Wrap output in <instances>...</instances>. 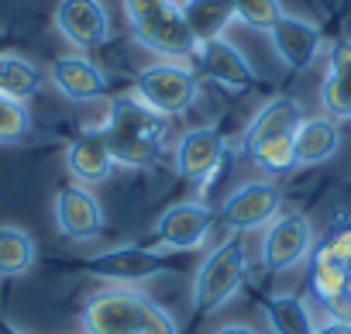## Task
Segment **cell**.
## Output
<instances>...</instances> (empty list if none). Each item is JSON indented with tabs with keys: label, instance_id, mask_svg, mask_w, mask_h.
I'll list each match as a JSON object with an SVG mask.
<instances>
[{
	"label": "cell",
	"instance_id": "1",
	"mask_svg": "<svg viewBox=\"0 0 351 334\" xmlns=\"http://www.w3.org/2000/svg\"><path fill=\"white\" fill-rule=\"evenodd\" d=\"M100 131H104L114 165L145 169L165 148L169 117H162L158 110L141 104L134 93H124V97L110 100V110H107V121L100 124Z\"/></svg>",
	"mask_w": 351,
	"mask_h": 334
},
{
	"label": "cell",
	"instance_id": "2",
	"mask_svg": "<svg viewBox=\"0 0 351 334\" xmlns=\"http://www.w3.org/2000/svg\"><path fill=\"white\" fill-rule=\"evenodd\" d=\"M245 276H248V252L238 235L210 248L193 276V317H210L214 310L231 303V296L245 286Z\"/></svg>",
	"mask_w": 351,
	"mask_h": 334
},
{
	"label": "cell",
	"instance_id": "3",
	"mask_svg": "<svg viewBox=\"0 0 351 334\" xmlns=\"http://www.w3.org/2000/svg\"><path fill=\"white\" fill-rule=\"evenodd\" d=\"M128 21L131 35L138 45L162 59H186L193 56L197 42L183 21V11L176 0H155V4H128Z\"/></svg>",
	"mask_w": 351,
	"mask_h": 334
},
{
	"label": "cell",
	"instance_id": "4",
	"mask_svg": "<svg viewBox=\"0 0 351 334\" xmlns=\"http://www.w3.org/2000/svg\"><path fill=\"white\" fill-rule=\"evenodd\" d=\"M80 269L110 283V286H138V283H148L162 272L183 269V252H158L148 245H121V248H104V252L83 259Z\"/></svg>",
	"mask_w": 351,
	"mask_h": 334
},
{
	"label": "cell",
	"instance_id": "5",
	"mask_svg": "<svg viewBox=\"0 0 351 334\" xmlns=\"http://www.w3.org/2000/svg\"><path fill=\"white\" fill-rule=\"evenodd\" d=\"M200 93L197 73L176 59H162L155 66H145L134 80V97L141 104H148L152 110H158L162 117L183 114L186 107H193Z\"/></svg>",
	"mask_w": 351,
	"mask_h": 334
},
{
	"label": "cell",
	"instance_id": "6",
	"mask_svg": "<svg viewBox=\"0 0 351 334\" xmlns=\"http://www.w3.org/2000/svg\"><path fill=\"white\" fill-rule=\"evenodd\" d=\"M148 303L138 286H107L83 303L80 320L86 334H141Z\"/></svg>",
	"mask_w": 351,
	"mask_h": 334
},
{
	"label": "cell",
	"instance_id": "7",
	"mask_svg": "<svg viewBox=\"0 0 351 334\" xmlns=\"http://www.w3.org/2000/svg\"><path fill=\"white\" fill-rule=\"evenodd\" d=\"M214 224H217V214L207 204H200V200L172 204V207H165L158 214V221L152 228V238H148V248H158V252H197L210 238Z\"/></svg>",
	"mask_w": 351,
	"mask_h": 334
},
{
	"label": "cell",
	"instance_id": "8",
	"mask_svg": "<svg viewBox=\"0 0 351 334\" xmlns=\"http://www.w3.org/2000/svg\"><path fill=\"white\" fill-rule=\"evenodd\" d=\"M279 211H282V190L269 180H255L228 193V200L217 211V221L228 224L234 235H245L269 228L279 217Z\"/></svg>",
	"mask_w": 351,
	"mask_h": 334
},
{
	"label": "cell",
	"instance_id": "9",
	"mask_svg": "<svg viewBox=\"0 0 351 334\" xmlns=\"http://www.w3.org/2000/svg\"><path fill=\"white\" fill-rule=\"evenodd\" d=\"M313 255V228L303 214H279L262 235V265L269 272H286Z\"/></svg>",
	"mask_w": 351,
	"mask_h": 334
},
{
	"label": "cell",
	"instance_id": "10",
	"mask_svg": "<svg viewBox=\"0 0 351 334\" xmlns=\"http://www.w3.org/2000/svg\"><path fill=\"white\" fill-rule=\"evenodd\" d=\"M224 158H228V141L217 128H190L186 134H180V141L172 148L176 169L190 183H210L224 165Z\"/></svg>",
	"mask_w": 351,
	"mask_h": 334
},
{
	"label": "cell",
	"instance_id": "11",
	"mask_svg": "<svg viewBox=\"0 0 351 334\" xmlns=\"http://www.w3.org/2000/svg\"><path fill=\"white\" fill-rule=\"evenodd\" d=\"M56 28L73 49L90 52L110 38V14L100 0H59Z\"/></svg>",
	"mask_w": 351,
	"mask_h": 334
},
{
	"label": "cell",
	"instance_id": "12",
	"mask_svg": "<svg viewBox=\"0 0 351 334\" xmlns=\"http://www.w3.org/2000/svg\"><path fill=\"white\" fill-rule=\"evenodd\" d=\"M56 228L69 241H97L104 235V207L86 187H66L56 197Z\"/></svg>",
	"mask_w": 351,
	"mask_h": 334
},
{
	"label": "cell",
	"instance_id": "13",
	"mask_svg": "<svg viewBox=\"0 0 351 334\" xmlns=\"http://www.w3.org/2000/svg\"><path fill=\"white\" fill-rule=\"evenodd\" d=\"M269 42L276 49V56L282 59L286 69H310L313 59L324 49V35L313 21L296 18V14H282L272 28H269Z\"/></svg>",
	"mask_w": 351,
	"mask_h": 334
},
{
	"label": "cell",
	"instance_id": "14",
	"mask_svg": "<svg viewBox=\"0 0 351 334\" xmlns=\"http://www.w3.org/2000/svg\"><path fill=\"white\" fill-rule=\"evenodd\" d=\"M197 56V66L207 80L228 86V90H248L255 83V69L252 62L245 59V52L238 45H231L228 38H210V42H200L193 49Z\"/></svg>",
	"mask_w": 351,
	"mask_h": 334
},
{
	"label": "cell",
	"instance_id": "15",
	"mask_svg": "<svg viewBox=\"0 0 351 334\" xmlns=\"http://www.w3.org/2000/svg\"><path fill=\"white\" fill-rule=\"evenodd\" d=\"M66 169L76 180V187H97V183L110 180L114 158H110V148H107L100 128H83L69 141V148H66Z\"/></svg>",
	"mask_w": 351,
	"mask_h": 334
},
{
	"label": "cell",
	"instance_id": "16",
	"mask_svg": "<svg viewBox=\"0 0 351 334\" xmlns=\"http://www.w3.org/2000/svg\"><path fill=\"white\" fill-rule=\"evenodd\" d=\"M49 80L52 86L66 97V100H76V104H93V100H104L107 97V76L97 62L83 59V56H62L52 62L49 69Z\"/></svg>",
	"mask_w": 351,
	"mask_h": 334
},
{
	"label": "cell",
	"instance_id": "17",
	"mask_svg": "<svg viewBox=\"0 0 351 334\" xmlns=\"http://www.w3.org/2000/svg\"><path fill=\"white\" fill-rule=\"evenodd\" d=\"M303 121V107L300 100L293 97H272L269 104L258 107V114L248 121L245 134H241V152L252 155L258 145L272 141V138H282V134H293Z\"/></svg>",
	"mask_w": 351,
	"mask_h": 334
},
{
	"label": "cell",
	"instance_id": "18",
	"mask_svg": "<svg viewBox=\"0 0 351 334\" xmlns=\"http://www.w3.org/2000/svg\"><path fill=\"white\" fill-rule=\"evenodd\" d=\"M320 107L334 121H351V38H337L327 52V76L320 83Z\"/></svg>",
	"mask_w": 351,
	"mask_h": 334
},
{
	"label": "cell",
	"instance_id": "19",
	"mask_svg": "<svg viewBox=\"0 0 351 334\" xmlns=\"http://www.w3.org/2000/svg\"><path fill=\"white\" fill-rule=\"evenodd\" d=\"M293 152H296V169L324 165L341 152V128L334 117H303L300 128L293 131Z\"/></svg>",
	"mask_w": 351,
	"mask_h": 334
},
{
	"label": "cell",
	"instance_id": "20",
	"mask_svg": "<svg viewBox=\"0 0 351 334\" xmlns=\"http://www.w3.org/2000/svg\"><path fill=\"white\" fill-rule=\"evenodd\" d=\"M262 317L272 334H313L317 320L303 296L296 293H272L262 300Z\"/></svg>",
	"mask_w": 351,
	"mask_h": 334
},
{
	"label": "cell",
	"instance_id": "21",
	"mask_svg": "<svg viewBox=\"0 0 351 334\" xmlns=\"http://www.w3.org/2000/svg\"><path fill=\"white\" fill-rule=\"evenodd\" d=\"M180 11L193 42L200 45L210 38H224V28L234 21V0H183Z\"/></svg>",
	"mask_w": 351,
	"mask_h": 334
},
{
	"label": "cell",
	"instance_id": "22",
	"mask_svg": "<svg viewBox=\"0 0 351 334\" xmlns=\"http://www.w3.org/2000/svg\"><path fill=\"white\" fill-rule=\"evenodd\" d=\"M45 80H49V73L38 62H32L18 52H0V97L28 104L45 86Z\"/></svg>",
	"mask_w": 351,
	"mask_h": 334
},
{
	"label": "cell",
	"instance_id": "23",
	"mask_svg": "<svg viewBox=\"0 0 351 334\" xmlns=\"http://www.w3.org/2000/svg\"><path fill=\"white\" fill-rule=\"evenodd\" d=\"M348 269L344 265H337V262H330V259H324V255H310V289H313V296L324 303V307H341V303H348Z\"/></svg>",
	"mask_w": 351,
	"mask_h": 334
},
{
	"label": "cell",
	"instance_id": "24",
	"mask_svg": "<svg viewBox=\"0 0 351 334\" xmlns=\"http://www.w3.org/2000/svg\"><path fill=\"white\" fill-rule=\"evenodd\" d=\"M35 265V238L21 228H0V276H25Z\"/></svg>",
	"mask_w": 351,
	"mask_h": 334
},
{
	"label": "cell",
	"instance_id": "25",
	"mask_svg": "<svg viewBox=\"0 0 351 334\" xmlns=\"http://www.w3.org/2000/svg\"><path fill=\"white\" fill-rule=\"evenodd\" d=\"M265 176H286L296 169V152H293V134H282V138H272L265 145H258L252 155H248Z\"/></svg>",
	"mask_w": 351,
	"mask_h": 334
},
{
	"label": "cell",
	"instance_id": "26",
	"mask_svg": "<svg viewBox=\"0 0 351 334\" xmlns=\"http://www.w3.org/2000/svg\"><path fill=\"white\" fill-rule=\"evenodd\" d=\"M282 14L286 11L279 0H234V18L248 28H258V32H269Z\"/></svg>",
	"mask_w": 351,
	"mask_h": 334
},
{
	"label": "cell",
	"instance_id": "27",
	"mask_svg": "<svg viewBox=\"0 0 351 334\" xmlns=\"http://www.w3.org/2000/svg\"><path fill=\"white\" fill-rule=\"evenodd\" d=\"M32 128V117H28V107L21 100H11V97H0V145H18Z\"/></svg>",
	"mask_w": 351,
	"mask_h": 334
},
{
	"label": "cell",
	"instance_id": "28",
	"mask_svg": "<svg viewBox=\"0 0 351 334\" xmlns=\"http://www.w3.org/2000/svg\"><path fill=\"white\" fill-rule=\"evenodd\" d=\"M313 252L330 259V262H337V265H344L351 272V224H337L320 245H313Z\"/></svg>",
	"mask_w": 351,
	"mask_h": 334
},
{
	"label": "cell",
	"instance_id": "29",
	"mask_svg": "<svg viewBox=\"0 0 351 334\" xmlns=\"http://www.w3.org/2000/svg\"><path fill=\"white\" fill-rule=\"evenodd\" d=\"M141 334H180V327H176V317L158 307L155 300L145 307V320H141Z\"/></svg>",
	"mask_w": 351,
	"mask_h": 334
},
{
	"label": "cell",
	"instance_id": "30",
	"mask_svg": "<svg viewBox=\"0 0 351 334\" xmlns=\"http://www.w3.org/2000/svg\"><path fill=\"white\" fill-rule=\"evenodd\" d=\"M313 334H351V313H334L313 327Z\"/></svg>",
	"mask_w": 351,
	"mask_h": 334
},
{
	"label": "cell",
	"instance_id": "31",
	"mask_svg": "<svg viewBox=\"0 0 351 334\" xmlns=\"http://www.w3.org/2000/svg\"><path fill=\"white\" fill-rule=\"evenodd\" d=\"M214 334H258V331L248 327V324H238V320H234V324H221Z\"/></svg>",
	"mask_w": 351,
	"mask_h": 334
},
{
	"label": "cell",
	"instance_id": "32",
	"mask_svg": "<svg viewBox=\"0 0 351 334\" xmlns=\"http://www.w3.org/2000/svg\"><path fill=\"white\" fill-rule=\"evenodd\" d=\"M0 334H28V331H21L18 324H11L8 317H0Z\"/></svg>",
	"mask_w": 351,
	"mask_h": 334
},
{
	"label": "cell",
	"instance_id": "33",
	"mask_svg": "<svg viewBox=\"0 0 351 334\" xmlns=\"http://www.w3.org/2000/svg\"><path fill=\"white\" fill-rule=\"evenodd\" d=\"M128 4H155V0H124V8H128Z\"/></svg>",
	"mask_w": 351,
	"mask_h": 334
},
{
	"label": "cell",
	"instance_id": "34",
	"mask_svg": "<svg viewBox=\"0 0 351 334\" xmlns=\"http://www.w3.org/2000/svg\"><path fill=\"white\" fill-rule=\"evenodd\" d=\"M4 45H8V35H4V32H0V52H4Z\"/></svg>",
	"mask_w": 351,
	"mask_h": 334
},
{
	"label": "cell",
	"instance_id": "35",
	"mask_svg": "<svg viewBox=\"0 0 351 334\" xmlns=\"http://www.w3.org/2000/svg\"><path fill=\"white\" fill-rule=\"evenodd\" d=\"M348 307H351V276H348Z\"/></svg>",
	"mask_w": 351,
	"mask_h": 334
}]
</instances>
